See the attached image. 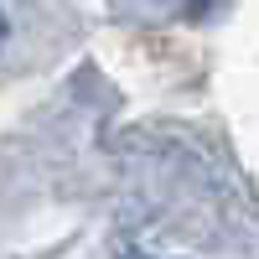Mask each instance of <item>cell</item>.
I'll use <instances>...</instances> for the list:
<instances>
[{"label":"cell","mask_w":259,"mask_h":259,"mask_svg":"<svg viewBox=\"0 0 259 259\" xmlns=\"http://www.w3.org/2000/svg\"><path fill=\"white\" fill-rule=\"evenodd\" d=\"M6 31H11V26H6V11H0V41H6Z\"/></svg>","instance_id":"6da1fadb"},{"label":"cell","mask_w":259,"mask_h":259,"mask_svg":"<svg viewBox=\"0 0 259 259\" xmlns=\"http://www.w3.org/2000/svg\"><path fill=\"white\" fill-rule=\"evenodd\" d=\"M124 259H145V254H124Z\"/></svg>","instance_id":"7a4b0ae2"}]
</instances>
